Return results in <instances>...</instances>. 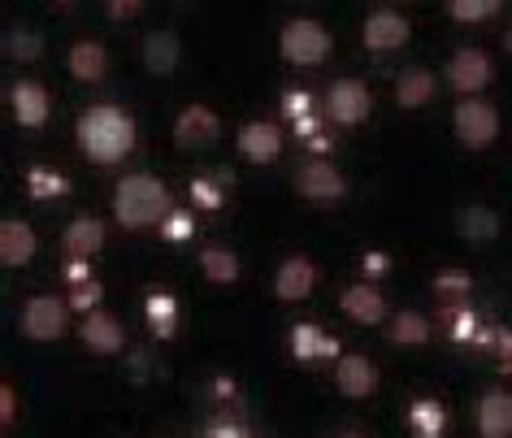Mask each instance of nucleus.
I'll return each mask as SVG.
<instances>
[{
    "label": "nucleus",
    "instance_id": "obj_1",
    "mask_svg": "<svg viewBox=\"0 0 512 438\" xmlns=\"http://www.w3.org/2000/svg\"><path fill=\"white\" fill-rule=\"evenodd\" d=\"M74 139L92 165H118L135 148V118L118 105H92L74 122Z\"/></svg>",
    "mask_w": 512,
    "mask_h": 438
},
{
    "label": "nucleus",
    "instance_id": "obj_2",
    "mask_svg": "<svg viewBox=\"0 0 512 438\" xmlns=\"http://www.w3.org/2000/svg\"><path fill=\"white\" fill-rule=\"evenodd\" d=\"M174 213V196L157 174H126L113 187V217L122 230H152Z\"/></svg>",
    "mask_w": 512,
    "mask_h": 438
},
{
    "label": "nucleus",
    "instance_id": "obj_3",
    "mask_svg": "<svg viewBox=\"0 0 512 438\" xmlns=\"http://www.w3.org/2000/svg\"><path fill=\"white\" fill-rule=\"evenodd\" d=\"M278 53H283L287 66L313 70L330 57V31L317 18H291L283 35H278Z\"/></svg>",
    "mask_w": 512,
    "mask_h": 438
},
{
    "label": "nucleus",
    "instance_id": "obj_4",
    "mask_svg": "<svg viewBox=\"0 0 512 438\" xmlns=\"http://www.w3.org/2000/svg\"><path fill=\"white\" fill-rule=\"evenodd\" d=\"M452 131L469 152H486L499 139V109L482 96H465L452 109Z\"/></svg>",
    "mask_w": 512,
    "mask_h": 438
},
{
    "label": "nucleus",
    "instance_id": "obj_5",
    "mask_svg": "<svg viewBox=\"0 0 512 438\" xmlns=\"http://www.w3.org/2000/svg\"><path fill=\"white\" fill-rule=\"evenodd\" d=\"M70 300H57V295H31L22 304V317H18V330L27 334L31 343H57L61 334L70 330Z\"/></svg>",
    "mask_w": 512,
    "mask_h": 438
},
{
    "label": "nucleus",
    "instance_id": "obj_6",
    "mask_svg": "<svg viewBox=\"0 0 512 438\" xmlns=\"http://www.w3.org/2000/svg\"><path fill=\"white\" fill-rule=\"evenodd\" d=\"M296 191L309 204H335L348 196V178L335 170V161L309 157V161H300V170H296Z\"/></svg>",
    "mask_w": 512,
    "mask_h": 438
},
{
    "label": "nucleus",
    "instance_id": "obj_7",
    "mask_svg": "<svg viewBox=\"0 0 512 438\" xmlns=\"http://www.w3.org/2000/svg\"><path fill=\"white\" fill-rule=\"evenodd\" d=\"M374 109V92L361 79H335L326 92V118L335 126H361Z\"/></svg>",
    "mask_w": 512,
    "mask_h": 438
},
{
    "label": "nucleus",
    "instance_id": "obj_8",
    "mask_svg": "<svg viewBox=\"0 0 512 438\" xmlns=\"http://www.w3.org/2000/svg\"><path fill=\"white\" fill-rule=\"evenodd\" d=\"M222 139V118L209 105H187L174 118V148L178 152H204Z\"/></svg>",
    "mask_w": 512,
    "mask_h": 438
},
{
    "label": "nucleus",
    "instance_id": "obj_9",
    "mask_svg": "<svg viewBox=\"0 0 512 438\" xmlns=\"http://www.w3.org/2000/svg\"><path fill=\"white\" fill-rule=\"evenodd\" d=\"M491 79H495V66L482 48H460V53H452V61H447V87L460 96H482L486 87H491Z\"/></svg>",
    "mask_w": 512,
    "mask_h": 438
},
{
    "label": "nucleus",
    "instance_id": "obj_10",
    "mask_svg": "<svg viewBox=\"0 0 512 438\" xmlns=\"http://www.w3.org/2000/svg\"><path fill=\"white\" fill-rule=\"evenodd\" d=\"M408 35H413V27H408V18L404 14H395V9H374V14L365 18V27H361V40L369 53H395V48H404L408 44Z\"/></svg>",
    "mask_w": 512,
    "mask_h": 438
},
{
    "label": "nucleus",
    "instance_id": "obj_11",
    "mask_svg": "<svg viewBox=\"0 0 512 438\" xmlns=\"http://www.w3.org/2000/svg\"><path fill=\"white\" fill-rule=\"evenodd\" d=\"M9 109H14V122L22 131H40L53 113V100H48V87L35 79H18L9 87Z\"/></svg>",
    "mask_w": 512,
    "mask_h": 438
},
{
    "label": "nucleus",
    "instance_id": "obj_12",
    "mask_svg": "<svg viewBox=\"0 0 512 438\" xmlns=\"http://www.w3.org/2000/svg\"><path fill=\"white\" fill-rule=\"evenodd\" d=\"M335 386H339V395H348V399H369L378 391V365L361 352H343L335 360Z\"/></svg>",
    "mask_w": 512,
    "mask_h": 438
},
{
    "label": "nucleus",
    "instance_id": "obj_13",
    "mask_svg": "<svg viewBox=\"0 0 512 438\" xmlns=\"http://www.w3.org/2000/svg\"><path fill=\"white\" fill-rule=\"evenodd\" d=\"M235 148L243 161L270 165V161H278V152H283V131H278L274 122H243L235 135Z\"/></svg>",
    "mask_w": 512,
    "mask_h": 438
},
{
    "label": "nucleus",
    "instance_id": "obj_14",
    "mask_svg": "<svg viewBox=\"0 0 512 438\" xmlns=\"http://www.w3.org/2000/svg\"><path fill=\"white\" fill-rule=\"evenodd\" d=\"M317 287V265L309 261V256H287L283 265H278V274H274V295L283 304H300V300H309Z\"/></svg>",
    "mask_w": 512,
    "mask_h": 438
},
{
    "label": "nucleus",
    "instance_id": "obj_15",
    "mask_svg": "<svg viewBox=\"0 0 512 438\" xmlns=\"http://www.w3.org/2000/svg\"><path fill=\"white\" fill-rule=\"evenodd\" d=\"M339 308L348 313V321H356V326H382V321H387V295L378 287H369V282L343 287Z\"/></svg>",
    "mask_w": 512,
    "mask_h": 438
},
{
    "label": "nucleus",
    "instance_id": "obj_16",
    "mask_svg": "<svg viewBox=\"0 0 512 438\" xmlns=\"http://www.w3.org/2000/svg\"><path fill=\"white\" fill-rule=\"evenodd\" d=\"M79 334H83V343L92 347L96 356H118L122 347H126V330H122V321L113 317V313H105V308H96V313H83Z\"/></svg>",
    "mask_w": 512,
    "mask_h": 438
},
{
    "label": "nucleus",
    "instance_id": "obj_17",
    "mask_svg": "<svg viewBox=\"0 0 512 438\" xmlns=\"http://www.w3.org/2000/svg\"><path fill=\"white\" fill-rule=\"evenodd\" d=\"M139 57H144V70L157 74V79H170L178 70V61H183V40H178L174 31H148L144 35V48H139Z\"/></svg>",
    "mask_w": 512,
    "mask_h": 438
},
{
    "label": "nucleus",
    "instance_id": "obj_18",
    "mask_svg": "<svg viewBox=\"0 0 512 438\" xmlns=\"http://www.w3.org/2000/svg\"><path fill=\"white\" fill-rule=\"evenodd\" d=\"M473 421H478V434L482 438H512V395L508 391H486L478 399V412H473Z\"/></svg>",
    "mask_w": 512,
    "mask_h": 438
},
{
    "label": "nucleus",
    "instance_id": "obj_19",
    "mask_svg": "<svg viewBox=\"0 0 512 438\" xmlns=\"http://www.w3.org/2000/svg\"><path fill=\"white\" fill-rule=\"evenodd\" d=\"M66 70H70L79 83H100V79L109 74V48L100 44V40H79V44H70Z\"/></svg>",
    "mask_w": 512,
    "mask_h": 438
},
{
    "label": "nucleus",
    "instance_id": "obj_20",
    "mask_svg": "<svg viewBox=\"0 0 512 438\" xmlns=\"http://www.w3.org/2000/svg\"><path fill=\"white\" fill-rule=\"evenodd\" d=\"M35 230L27 222H18V217H5L0 222V261H5L9 269H22L35 256Z\"/></svg>",
    "mask_w": 512,
    "mask_h": 438
},
{
    "label": "nucleus",
    "instance_id": "obj_21",
    "mask_svg": "<svg viewBox=\"0 0 512 438\" xmlns=\"http://www.w3.org/2000/svg\"><path fill=\"white\" fill-rule=\"evenodd\" d=\"M61 248H66V256L92 261V256L105 248V222H100V217H74V222L61 230Z\"/></svg>",
    "mask_w": 512,
    "mask_h": 438
},
{
    "label": "nucleus",
    "instance_id": "obj_22",
    "mask_svg": "<svg viewBox=\"0 0 512 438\" xmlns=\"http://www.w3.org/2000/svg\"><path fill=\"white\" fill-rule=\"evenodd\" d=\"M339 339H330V334L322 326H313V321H300L296 330H291V352H296V360H339Z\"/></svg>",
    "mask_w": 512,
    "mask_h": 438
},
{
    "label": "nucleus",
    "instance_id": "obj_23",
    "mask_svg": "<svg viewBox=\"0 0 512 438\" xmlns=\"http://www.w3.org/2000/svg\"><path fill=\"white\" fill-rule=\"evenodd\" d=\"M434 74L430 70H421V66H413V70H404L400 79H395V105L400 109H426L430 100H434Z\"/></svg>",
    "mask_w": 512,
    "mask_h": 438
},
{
    "label": "nucleus",
    "instance_id": "obj_24",
    "mask_svg": "<svg viewBox=\"0 0 512 438\" xmlns=\"http://www.w3.org/2000/svg\"><path fill=\"white\" fill-rule=\"evenodd\" d=\"M404 421H408V430H413V438H443L447 434V408L439 399H413Z\"/></svg>",
    "mask_w": 512,
    "mask_h": 438
},
{
    "label": "nucleus",
    "instance_id": "obj_25",
    "mask_svg": "<svg viewBox=\"0 0 512 438\" xmlns=\"http://www.w3.org/2000/svg\"><path fill=\"white\" fill-rule=\"evenodd\" d=\"M200 274L213 282V287H235L239 282V256L222 248V243H209L200 248Z\"/></svg>",
    "mask_w": 512,
    "mask_h": 438
},
{
    "label": "nucleus",
    "instance_id": "obj_26",
    "mask_svg": "<svg viewBox=\"0 0 512 438\" xmlns=\"http://www.w3.org/2000/svg\"><path fill=\"white\" fill-rule=\"evenodd\" d=\"M456 230L469 243H495L499 217H495V209H486V204H465V209L456 213Z\"/></svg>",
    "mask_w": 512,
    "mask_h": 438
},
{
    "label": "nucleus",
    "instance_id": "obj_27",
    "mask_svg": "<svg viewBox=\"0 0 512 438\" xmlns=\"http://www.w3.org/2000/svg\"><path fill=\"white\" fill-rule=\"evenodd\" d=\"M387 334H391L395 347H426L434 330H430L426 313H413V308H404V313H395L387 321Z\"/></svg>",
    "mask_w": 512,
    "mask_h": 438
},
{
    "label": "nucleus",
    "instance_id": "obj_28",
    "mask_svg": "<svg viewBox=\"0 0 512 438\" xmlns=\"http://www.w3.org/2000/svg\"><path fill=\"white\" fill-rule=\"evenodd\" d=\"M144 317H148V330L157 334V339H174V330H178V300L170 291H152L144 300Z\"/></svg>",
    "mask_w": 512,
    "mask_h": 438
},
{
    "label": "nucleus",
    "instance_id": "obj_29",
    "mask_svg": "<svg viewBox=\"0 0 512 438\" xmlns=\"http://www.w3.org/2000/svg\"><path fill=\"white\" fill-rule=\"evenodd\" d=\"M5 57L9 61H22V66H35L44 57V35L35 27H9L5 35Z\"/></svg>",
    "mask_w": 512,
    "mask_h": 438
},
{
    "label": "nucleus",
    "instance_id": "obj_30",
    "mask_svg": "<svg viewBox=\"0 0 512 438\" xmlns=\"http://www.w3.org/2000/svg\"><path fill=\"white\" fill-rule=\"evenodd\" d=\"M27 191H31V200H57V196H66L70 191V178L53 170V165H31L27 170Z\"/></svg>",
    "mask_w": 512,
    "mask_h": 438
},
{
    "label": "nucleus",
    "instance_id": "obj_31",
    "mask_svg": "<svg viewBox=\"0 0 512 438\" xmlns=\"http://www.w3.org/2000/svg\"><path fill=\"white\" fill-rule=\"evenodd\" d=\"M469 291H473V278L465 269H439V274H434V295H439L443 304H465Z\"/></svg>",
    "mask_w": 512,
    "mask_h": 438
},
{
    "label": "nucleus",
    "instance_id": "obj_32",
    "mask_svg": "<svg viewBox=\"0 0 512 438\" xmlns=\"http://www.w3.org/2000/svg\"><path fill=\"white\" fill-rule=\"evenodd\" d=\"M499 5H504V0H447V14H452V22H465V27H473V22L495 18Z\"/></svg>",
    "mask_w": 512,
    "mask_h": 438
},
{
    "label": "nucleus",
    "instance_id": "obj_33",
    "mask_svg": "<svg viewBox=\"0 0 512 438\" xmlns=\"http://www.w3.org/2000/svg\"><path fill=\"white\" fill-rule=\"evenodd\" d=\"M226 187H230V178L226 174H204L191 183V200L200 204V209H222V200H226Z\"/></svg>",
    "mask_w": 512,
    "mask_h": 438
},
{
    "label": "nucleus",
    "instance_id": "obj_34",
    "mask_svg": "<svg viewBox=\"0 0 512 438\" xmlns=\"http://www.w3.org/2000/svg\"><path fill=\"white\" fill-rule=\"evenodd\" d=\"M100 300H105V287H100L96 278H87V282H79V287H70V308H74V313H96Z\"/></svg>",
    "mask_w": 512,
    "mask_h": 438
},
{
    "label": "nucleus",
    "instance_id": "obj_35",
    "mask_svg": "<svg viewBox=\"0 0 512 438\" xmlns=\"http://www.w3.org/2000/svg\"><path fill=\"white\" fill-rule=\"evenodd\" d=\"M191 230H196V222H191V213H183V209H174V213L161 222V235H165V239H174V243H183Z\"/></svg>",
    "mask_w": 512,
    "mask_h": 438
},
{
    "label": "nucleus",
    "instance_id": "obj_36",
    "mask_svg": "<svg viewBox=\"0 0 512 438\" xmlns=\"http://www.w3.org/2000/svg\"><path fill=\"white\" fill-rule=\"evenodd\" d=\"M309 113H313V96L309 92H287L283 96V118L300 122V118H309Z\"/></svg>",
    "mask_w": 512,
    "mask_h": 438
},
{
    "label": "nucleus",
    "instance_id": "obj_37",
    "mask_svg": "<svg viewBox=\"0 0 512 438\" xmlns=\"http://www.w3.org/2000/svg\"><path fill=\"white\" fill-rule=\"evenodd\" d=\"M66 287H79V282H87L92 278V261H83V256H66Z\"/></svg>",
    "mask_w": 512,
    "mask_h": 438
},
{
    "label": "nucleus",
    "instance_id": "obj_38",
    "mask_svg": "<svg viewBox=\"0 0 512 438\" xmlns=\"http://www.w3.org/2000/svg\"><path fill=\"white\" fill-rule=\"evenodd\" d=\"M139 9H144V0H105V14L113 22H126V18H135Z\"/></svg>",
    "mask_w": 512,
    "mask_h": 438
},
{
    "label": "nucleus",
    "instance_id": "obj_39",
    "mask_svg": "<svg viewBox=\"0 0 512 438\" xmlns=\"http://www.w3.org/2000/svg\"><path fill=\"white\" fill-rule=\"evenodd\" d=\"M0 421H5V425L18 421V395H14V386H9V382H5V391H0Z\"/></svg>",
    "mask_w": 512,
    "mask_h": 438
},
{
    "label": "nucleus",
    "instance_id": "obj_40",
    "mask_svg": "<svg viewBox=\"0 0 512 438\" xmlns=\"http://www.w3.org/2000/svg\"><path fill=\"white\" fill-rule=\"evenodd\" d=\"M387 256H382V252H365V261H361V269H365V274L369 278H378V274H387Z\"/></svg>",
    "mask_w": 512,
    "mask_h": 438
},
{
    "label": "nucleus",
    "instance_id": "obj_41",
    "mask_svg": "<svg viewBox=\"0 0 512 438\" xmlns=\"http://www.w3.org/2000/svg\"><path fill=\"white\" fill-rule=\"evenodd\" d=\"M304 144H309V152H313V157H326V152H330V139H326L322 131H317L313 139H304Z\"/></svg>",
    "mask_w": 512,
    "mask_h": 438
},
{
    "label": "nucleus",
    "instance_id": "obj_42",
    "mask_svg": "<svg viewBox=\"0 0 512 438\" xmlns=\"http://www.w3.org/2000/svg\"><path fill=\"white\" fill-rule=\"evenodd\" d=\"M209 438H243V434L235 430V425H226V421H222V425H213V434H209Z\"/></svg>",
    "mask_w": 512,
    "mask_h": 438
},
{
    "label": "nucleus",
    "instance_id": "obj_43",
    "mask_svg": "<svg viewBox=\"0 0 512 438\" xmlns=\"http://www.w3.org/2000/svg\"><path fill=\"white\" fill-rule=\"evenodd\" d=\"M504 48H508V57H512V22H508V35H504Z\"/></svg>",
    "mask_w": 512,
    "mask_h": 438
},
{
    "label": "nucleus",
    "instance_id": "obj_44",
    "mask_svg": "<svg viewBox=\"0 0 512 438\" xmlns=\"http://www.w3.org/2000/svg\"><path fill=\"white\" fill-rule=\"evenodd\" d=\"M343 438H361V434H343Z\"/></svg>",
    "mask_w": 512,
    "mask_h": 438
},
{
    "label": "nucleus",
    "instance_id": "obj_45",
    "mask_svg": "<svg viewBox=\"0 0 512 438\" xmlns=\"http://www.w3.org/2000/svg\"><path fill=\"white\" fill-rule=\"evenodd\" d=\"M61 5H66V0H61Z\"/></svg>",
    "mask_w": 512,
    "mask_h": 438
}]
</instances>
